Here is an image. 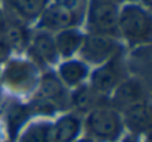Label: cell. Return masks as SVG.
I'll return each instance as SVG.
<instances>
[{"label":"cell","mask_w":152,"mask_h":142,"mask_svg":"<svg viewBox=\"0 0 152 142\" xmlns=\"http://www.w3.org/2000/svg\"><path fill=\"white\" fill-rule=\"evenodd\" d=\"M9 52H11V48H9L5 42L0 43V64L5 63V61L9 58Z\"/></svg>","instance_id":"cell-19"},{"label":"cell","mask_w":152,"mask_h":142,"mask_svg":"<svg viewBox=\"0 0 152 142\" xmlns=\"http://www.w3.org/2000/svg\"><path fill=\"white\" fill-rule=\"evenodd\" d=\"M87 26L90 33L118 38L119 6L112 0H88Z\"/></svg>","instance_id":"cell-5"},{"label":"cell","mask_w":152,"mask_h":142,"mask_svg":"<svg viewBox=\"0 0 152 142\" xmlns=\"http://www.w3.org/2000/svg\"><path fill=\"white\" fill-rule=\"evenodd\" d=\"M82 126L87 138L96 142H116L124 130L121 112L109 102L85 114Z\"/></svg>","instance_id":"cell-3"},{"label":"cell","mask_w":152,"mask_h":142,"mask_svg":"<svg viewBox=\"0 0 152 142\" xmlns=\"http://www.w3.org/2000/svg\"><path fill=\"white\" fill-rule=\"evenodd\" d=\"M84 118L76 112L63 114L52 123V141L54 142H75L79 139L84 130Z\"/></svg>","instance_id":"cell-12"},{"label":"cell","mask_w":152,"mask_h":142,"mask_svg":"<svg viewBox=\"0 0 152 142\" xmlns=\"http://www.w3.org/2000/svg\"><path fill=\"white\" fill-rule=\"evenodd\" d=\"M107 102L119 112L139 105L149 102V82L137 78L127 77L109 96Z\"/></svg>","instance_id":"cell-8"},{"label":"cell","mask_w":152,"mask_h":142,"mask_svg":"<svg viewBox=\"0 0 152 142\" xmlns=\"http://www.w3.org/2000/svg\"><path fill=\"white\" fill-rule=\"evenodd\" d=\"M57 77L66 88H76L85 84V81L88 79L90 67L82 60L67 58L58 66Z\"/></svg>","instance_id":"cell-13"},{"label":"cell","mask_w":152,"mask_h":142,"mask_svg":"<svg viewBox=\"0 0 152 142\" xmlns=\"http://www.w3.org/2000/svg\"><path fill=\"white\" fill-rule=\"evenodd\" d=\"M128 77V66L125 64L122 54L113 57L112 60L97 66L93 74H90V85L91 88L104 99H109L112 91Z\"/></svg>","instance_id":"cell-6"},{"label":"cell","mask_w":152,"mask_h":142,"mask_svg":"<svg viewBox=\"0 0 152 142\" xmlns=\"http://www.w3.org/2000/svg\"><path fill=\"white\" fill-rule=\"evenodd\" d=\"M27 52H28V60L37 69L52 66L60 58L55 48L54 35L45 30H39L34 36L30 38Z\"/></svg>","instance_id":"cell-9"},{"label":"cell","mask_w":152,"mask_h":142,"mask_svg":"<svg viewBox=\"0 0 152 142\" xmlns=\"http://www.w3.org/2000/svg\"><path fill=\"white\" fill-rule=\"evenodd\" d=\"M121 117H122L124 129H127L133 138H142L151 129L152 114H151L149 102L139 103V105H134V106L122 111Z\"/></svg>","instance_id":"cell-11"},{"label":"cell","mask_w":152,"mask_h":142,"mask_svg":"<svg viewBox=\"0 0 152 142\" xmlns=\"http://www.w3.org/2000/svg\"><path fill=\"white\" fill-rule=\"evenodd\" d=\"M37 67L30 60L8 58L2 72V84L14 94L26 96L34 93L39 84Z\"/></svg>","instance_id":"cell-4"},{"label":"cell","mask_w":152,"mask_h":142,"mask_svg":"<svg viewBox=\"0 0 152 142\" xmlns=\"http://www.w3.org/2000/svg\"><path fill=\"white\" fill-rule=\"evenodd\" d=\"M121 54H122V45L118 42L116 38L97 33L85 35L82 46L79 49L81 60L93 66H100Z\"/></svg>","instance_id":"cell-7"},{"label":"cell","mask_w":152,"mask_h":142,"mask_svg":"<svg viewBox=\"0 0 152 142\" xmlns=\"http://www.w3.org/2000/svg\"><path fill=\"white\" fill-rule=\"evenodd\" d=\"M5 32H6V20L0 14V43L5 42Z\"/></svg>","instance_id":"cell-20"},{"label":"cell","mask_w":152,"mask_h":142,"mask_svg":"<svg viewBox=\"0 0 152 142\" xmlns=\"http://www.w3.org/2000/svg\"><path fill=\"white\" fill-rule=\"evenodd\" d=\"M52 3L63 6L64 9H67L73 15H76L79 20H82L85 15V11H87L88 0H52Z\"/></svg>","instance_id":"cell-18"},{"label":"cell","mask_w":152,"mask_h":142,"mask_svg":"<svg viewBox=\"0 0 152 142\" xmlns=\"http://www.w3.org/2000/svg\"><path fill=\"white\" fill-rule=\"evenodd\" d=\"M58 79L57 74L46 72L39 78L34 90L30 112L37 115H51L70 106V93Z\"/></svg>","instance_id":"cell-2"},{"label":"cell","mask_w":152,"mask_h":142,"mask_svg":"<svg viewBox=\"0 0 152 142\" xmlns=\"http://www.w3.org/2000/svg\"><path fill=\"white\" fill-rule=\"evenodd\" d=\"M37 20H39L37 24L39 30H45L49 33H58L61 30L76 27L81 23V20L76 15H73L70 11L55 3H49Z\"/></svg>","instance_id":"cell-10"},{"label":"cell","mask_w":152,"mask_h":142,"mask_svg":"<svg viewBox=\"0 0 152 142\" xmlns=\"http://www.w3.org/2000/svg\"><path fill=\"white\" fill-rule=\"evenodd\" d=\"M107 99L102 97L100 94H97L90 84H82L79 87L73 88V93H70V106H73V112L76 114H88L90 111H93L94 108L106 103Z\"/></svg>","instance_id":"cell-14"},{"label":"cell","mask_w":152,"mask_h":142,"mask_svg":"<svg viewBox=\"0 0 152 142\" xmlns=\"http://www.w3.org/2000/svg\"><path fill=\"white\" fill-rule=\"evenodd\" d=\"M75 142H96V141H93V139H90V138H79L78 141H75Z\"/></svg>","instance_id":"cell-21"},{"label":"cell","mask_w":152,"mask_h":142,"mask_svg":"<svg viewBox=\"0 0 152 142\" xmlns=\"http://www.w3.org/2000/svg\"><path fill=\"white\" fill-rule=\"evenodd\" d=\"M18 142H54L52 123L46 120H40L28 124L20 133Z\"/></svg>","instance_id":"cell-17"},{"label":"cell","mask_w":152,"mask_h":142,"mask_svg":"<svg viewBox=\"0 0 152 142\" xmlns=\"http://www.w3.org/2000/svg\"><path fill=\"white\" fill-rule=\"evenodd\" d=\"M118 36L134 48L149 45L152 39V17L149 9L139 3H125L119 9Z\"/></svg>","instance_id":"cell-1"},{"label":"cell","mask_w":152,"mask_h":142,"mask_svg":"<svg viewBox=\"0 0 152 142\" xmlns=\"http://www.w3.org/2000/svg\"><path fill=\"white\" fill-rule=\"evenodd\" d=\"M11 11L18 20H37L43 9L49 5V0H8Z\"/></svg>","instance_id":"cell-16"},{"label":"cell","mask_w":152,"mask_h":142,"mask_svg":"<svg viewBox=\"0 0 152 142\" xmlns=\"http://www.w3.org/2000/svg\"><path fill=\"white\" fill-rule=\"evenodd\" d=\"M112 2H115V3L118 5V3H121V2H128V3H133V2H136V0H112Z\"/></svg>","instance_id":"cell-22"},{"label":"cell","mask_w":152,"mask_h":142,"mask_svg":"<svg viewBox=\"0 0 152 142\" xmlns=\"http://www.w3.org/2000/svg\"><path fill=\"white\" fill-rule=\"evenodd\" d=\"M84 36L85 35L76 27L66 29V30H61V32L55 33L54 42H55L58 57L67 60V58H72L75 54H78L81 46H82Z\"/></svg>","instance_id":"cell-15"}]
</instances>
